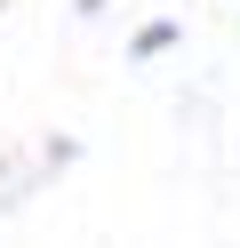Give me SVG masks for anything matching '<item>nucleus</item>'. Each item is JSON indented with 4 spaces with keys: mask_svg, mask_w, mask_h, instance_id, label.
<instances>
[{
    "mask_svg": "<svg viewBox=\"0 0 240 248\" xmlns=\"http://www.w3.org/2000/svg\"><path fill=\"white\" fill-rule=\"evenodd\" d=\"M160 48H176V24H168V16H160V24H144V32H136V56H160Z\"/></svg>",
    "mask_w": 240,
    "mask_h": 248,
    "instance_id": "obj_1",
    "label": "nucleus"
}]
</instances>
